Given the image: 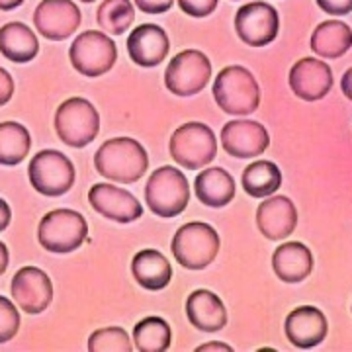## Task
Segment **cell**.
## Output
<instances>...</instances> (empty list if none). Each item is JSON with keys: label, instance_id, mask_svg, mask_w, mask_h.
<instances>
[{"label": "cell", "instance_id": "6da1fadb", "mask_svg": "<svg viewBox=\"0 0 352 352\" xmlns=\"http://www.w3.org/2000/svg\"><path fill=\"white\" fill-rule=\"evenodd\" d=\"M98 175L118 184H133L149 168L145 147L131 138H113L102 143L94 155Z\"/></svg>", "mask_w": 352, "mask_h": 352}, {"label": "cell", "instance_id": "7a4b0ae2", "mask_svg": "<svg viewBox=\"0 0 352 352\" xmlns=\"http://www.w3.org/2000/svg\"><path fill=\"white\" fill-rule=\"evenodd\" d=\"M212 90L217 106L229 116H249L261 104V88L256 78L241 65L221 69L215 76Z\"/></svg>", "mask_w": 352, "mask_h": 352}, {"label": "cell", "instance_id": "3957f363", "mask_svg": "<svg viewBox=\"0 0 352 352\" xmlns=\"http://www.w3.org/2000/svg\"><path fill=\"white\" fill-rule=\"evenodd\" d=\"M221 239L214 227L204 221H190L182 226L173 237V256L188 270H204L219 254Z\"/></svg>", "mask_w": 352, "mask_h": 352}, {"label": "cell", "instance_id": "277c9868", "mask_svg": "<svg viewBox=\"0 0 352 352\" xmlns=\"http://www.w3.org/2000/svg\"><path fill=\"white\" fill-rule=\"evenodd\" d=\"M145 200L153 214L159 217L180 215L190 201L188 178L180 168L161 166L151 175L145 186Z\"/></svg>", "mask_w": 352, "mask_h": 352}, {"label": "cell", "instance_id": "5b68a950", "mask_svg": "<svg viewBox=\"0 0 352 352\" xmlns=\"http://www.w3.org/2000/svg\"><path fill=\"white\" fill-rule=\"evenodd\" d=\"M168 153L178 166L198 170L215 159L217 139L210 126L201 122H188L175 129L168 143Z\"/></svg>", "mask_w": 352, "mask_h": 352}, {"label": "cell", "instance_id": "8992f818", "mask_svg": "<svg viewBox=\"0 0 352 352\" xmlns=\"http://www.w3.org/2000/svg\"><path fill=\"white\" fill-rule=\"evenodd\" d=\"M55 131L65 145L82 149L98 138L100 113L87 98H69L55 112Z\"/></svg>", "mask_w": 352, "mask_h": 352}, {"label": "cell", "instance_id": "52a82bcc", "mask_svg": "<svg viewBox=\"0 0 352 352\" xmlns=\"http://www.w3.org/2000/svg\"><path fill=\"white\" fill-rule=\"evenodd\" d=\"M39 245L55 254L76 251L88 239V223L85 215L75 210H53L39 221Z\"/></svg>", "mask_w": 352, "mask_h": 352}, {"label": "cell", "instance_id": "ba28073f", "mask_svg": "<svg viewBox=\"0 0 352 352\" xmlns=\"http://www.w3.org/2000/svg\"><path fill=\"white\" fill-rule=\"evenodd\" d=\"M30 182L36 192L47 198H59L75 184V166L71 159L55 149L36 153L28 168Z\"/></svg>", "mask_w": 352, "mask_h": 352}, {"label": "cell", "instance_id": "9c48e42d", "mask_svg": "<svg viewBox=\"0 0 352 352\" xmlns=\"http://www.w3.org/2000/svg\"><path fill=\"white\" fill-rule=\"evenodd\" d=\"M69 59L78 75L96 76L106 75L118 59V47L106 32L88 30L78 34V38L71 43Z\"/></svg>", "mask_w": 352, "mask_h": 352}, {"label": "cell", "instance_id": "30bf717a", "mask_svg": "<svg viewBox=\"0 0 352 352\" xmlns=\"http://www.w3.org/2000/svg\"><path fill=\"white\" fill-rule=\"evenodd\" d=\"M212 78V63L198 50L180 51L164 71V85L176 96H194L208 87Z\"/></svg>", "mask_w": 352, "mask_h": 352}, {"label": "cell", "instance_id": "8fae6325", "mask_svg": "<svg viewBox=\"0 0 352 352\" xmlns=\"http://www.w3.org/2000/svg\"><path fill=\"white\" fill-rule=\"evenodd\" d=\"M280 16L272 4L254 0L243 4L235 14V32L243 43L251 47H264L278 38Z\"/></svg>", "mask_w": 352, "mask_h": 352}, {"label": "cell", "instance_id": "7c38bea8", "mask_svg": "<svg viewBox=\"0 0 352 352\" xmlns=\"http://www.w3.org/2000/svg\"><path fill=\"white\" fill-rule=\"evenodd\" d=\"M12 300L30 315L43 314L53 302V284L47 272L38 266H24L12 278Z\"/></svg>", "mask_w": 352, "mask_h": 352}, {"label": "cell", "instance_id": "4fadbf2b", "mask_svg": "<svg viewBox=\"0 0 352 352\" xmlns=\"http://www.w3.org/2000/svg\"><path fill=\"white\" fill-rule=\"evenodd\" d=\"M82 22V14L73 0H41L34 12V25L50 41L69 39Z\"/></svg>", "mask_w": 352, "mask_h": 352}, {"label": "cell", "instance_id": "5bb4252c", "mask_svg": "<svg viewBox=\"0 0 352 352\" xmlns=\"http://www.w3.org/2000/svg\"><path fill=\"white\" fill-rule=\"evenodd\" d=\"M88 201L96 214L116 223H131L143 215L141 201L131 192L116 184H94L88 190Z\"/></svg>", "mask_w": 352, "mask_h": 352}, {"label": "cell", "instance_id": "9a60e30c", "mask_svg": "<svg viewBox=\"0 0 352 352\" xmlns=\"http://www.w3.org/2000/svg\"><path fill=\"white\" fill-rule=\"evenodd\" d=\"M221 147L235 159H252L263 155L270 145L266 127L251 120H233L221 129Z\"/></svg>", "mask_w": 352, "mask_h": 352}, {"label": "cell", "instance_id": "2e32d148", "mask_svg": "<svg viewBox=\"0 0 352 352\" xmlns=\"http://www.w3.org/2000/svg\"><path fill=\"white\" fill-rule=\"evenodd\" d=\"M292 92L305 102L323 100L333 88V71L325 61L303 57L289 71Z\"/></svg>", "mask_w": 352, "mask_h": 352}, {"label": "cell", "instance_id": "e0dca14e", "mask_svg": "<svg viewBox=\"0 0 352 352\" xmlns=\"http://www.w3.org/2000/svg\"><path fill=\"white\" fill-rule=\"evenodd\" d=\"M284 331L288 340L296 349H314L321 344L327 337V317L314 305H302L294 311H289L284 323Z\"/></svg>", "mask_w": 352, "mask_h": 352}, {"label": "cell", "instance_id": "ac0fdd59", "mask_svg": "<svg viewBox=\"0 0 352 352\" xmlns=\"http://www.w3.org/2000/svg\"><path fill=\"white\" fill-rule=\"evenodd\" d=\"M127 55L139 67L151 69L161 65L168 55L170 41L161 25L141 24L127 38Z\"/></svg>", "mask_w": 352, "mask_h": 352}, {"label": "cell", "instance_id": "d6986e66", "mask_svg": "<svg viewBox=\"0 0 352 352\" xmlns=\"http://www.w3.org/2000/svg\"><path fill=\"white\" fill-rule=\"evenodd\" d=\"M256 227L268 241L289 237L298 227V210L286 196H268L256 210Z\"/></svg>", "mask_w": 352, "mask_h": 352}, {"label": "cell", "instance_id": "ffe728a7", "mask_svg": "<svg viewBox=\"0 0 352 352\" xmlns=\"http://www.w3.org/2000/svg\"><path fill=\"white\" fill-rule=\"evenodd\" d=\"M188 321L204 333H217L227 325V309L221 298L210 289H196L186 300Z\"/></svg>", "mask_w": 352, "mask_h": 352}, {"label": "cell", "instance_id": "44dd1931", "mask_svg": "<svg viewBox=\"0 0 352 352\" xmlns=\"http://www.w3.org/2000/svg\"><path fill=\"white\" fill-rule=\"evenodd\" d=\"M272 268L276 276L286 284H298L311 274L314 254L309 247L298 241L282 243L272 254Z\"/></svg>", "mask_w": 352, "mask_h": 352}, {"label": "cell", "instance_id": "7402d4cb", "mask_svg": "<svg viewBox=\"0 0 352 352\" xmlns=\"http://www.w3.org/2000/svg\"><path fill=\"white\" fill-rule=\"evenodd\" d=\"M194 192L198 200L208 208H226L237 194L235 178L221 166L204 168L194 180Z\"/></svg>", "mask_w": 352, "mask_h": 352}, {"label": "cell", "instance_id": "603a6c76", "mask_svg": "<svg viewBox=\"0 0 352 352\" xmlns=\"http://www.w3.org/2000/svg\"><path fill=\"white\" fill-rule=\"evenodd\" d=\"M131 274L141 288L149 292L164 289L173 280V266L163 252L155 249L139 251L131 261Z\"/></svg>", "mask_w": 352, "mask_h": 352}, {"label": "cell", "instance_id": "cb8c5ba5", "mask_svg": "<svg viewBox=\"0 0 352 352\" xmlns=\"http://www.w3.org/2000/svg\"><path fill=\"white\" fill-rule=\"evenodd\" d=\"M309 47L321 59H339L352 47V30L340 20L321 22L314 30Z\"/></svg>", "mask_w": 352, "mask_h": 352}, {"label": "cell", "instance_id": "d4e9b609", "mask_svg": "<svg viewBox=\"0 0 352 352\" xmlns=\"http://www.w3.org/2000/svg\"><path fill=\"white\" fill-rule=\"evenodd\" d=\"M39 51L38 36L30 25L10 22L0 28V53L12 63H30Z\"/></svg>", "mask_w": 352, "mask_h": 352}, {"label": "cell", "instance_id": "484cf974", "mask_svg": "<svg viewBox=\"0 0 352 352\" xmlns=\"http://www.w3.org/2000/svg\"><path fill=\"white\" fill-rule=\"evenodd\" d=\"M241 182L251 198H268L282 186V170L272 161H254L245 168Z\"/></svg>", "mask_w": 352, "mask_h": 352}, {"label": "cell", "instance_id": "4316f807", "mask_svg": "<svg viewBox=\"0 0 352 352\" xmlns=\"http://www.w3.org/2000/svg\"><path fill=\"white\" fill-rule=\"evenodd\" d=\"M133 342L139 352L168 351L173 342V329L163 317H145L133 329Z\"/></svg>", "mask_w": 352, "mask_h": 352}, {"label": "cell", "instance_id": "83f0119b", "mask_svg": "<svg viewBox=\"0 0 352 352\" xmlns=\"http://www.w3.org/2000/svg\"><path fill=\"white\" fill-rule=\"evenodd\" d=\"M32 149L30 131L18 122L0 124V164L16 166L24 161Z\"/></svg>", "mask_w": 352, "mask_h": 352}, {"label": "cell", "instance_id": "f1b7e54d", "mask_svg": "<svg viewBox=\"0 0 352 352\" xmlns=\"http://www.w3.org/2000/svg\"><path fill=\"white\" fill-rule=\"evenodd\" d=\"M135 20L131 0H104L96 10V22L108 36H124Z\"/></svg>", "mask_w": 352, "mask_h": 352}, {"label": "cell", "instance_id": "f546056e", "mask_svg": "<svg viewBox=\"0 0 352 352\" xmlns=\"http://www.w3.org/2000/svg\"><path fill=\"white\" fill-rule=\"evenodd\" d=\"M88 351L90 352H131L133 344L129 340L126 329L104 327L94 331L88 337Z\"/></svg>", "mask_w": 352, "mask_h": 352}, {"label": "cell", "instance_id": "4dcf8cb0", "mask_svg": "<svg viewBox=\"0 0 352 352\" xmlns=\"http://www.w3.org/2000/svg\"><path fill=\"white\" fill-rule=\"evenodd\" d=\"M20 331V314L8 298L0 296V344L12 340Z\"/></svg>", "mask_w": 352, "mask_h": 352}, {"label": "cell", "instance_id": "1f68e13d", "mask_svg": "<svg viewBox=\"0 0 352 352\" xmlns=\"http://www.w3.org/2000/svg\"><path fill=\"white\" fill-rule=\"evenodd\" d=\"M219 0H178V6L184 14L192 18H206L212 12H215Z\"/></svg>", "mask_w": 352, "mask_h": 352}, {"label": "cell", "instance_id": "d6a6232c", "mask_svg": "<svg viewBox=\"0 0 352 352\" xmlns=\"http://www.w3.org/2000/svg\"><path fill=\"white\" fill-rule=\"evenodd\" d=\"M317 6L331 16H346L352 12V0H317Z\"/></svg>", "mask_w": 352, "mask_h": 352}, {"label": "cell", "instance_id": "836d02e7", "mask_svg": "<svg viewBox=\"0 0 352 352\" xmlns=\"http://www.w3.org/2000/svg\"><path fill=\"white\" fill-rule=\"evenodd\" d=\"M133 2L139 10L145 14H164L175 4V0H133Z\"/></svg>", "mask_w": 352, "mask_h": 352}, {"label": "cell", "instance_id": "e575fe53", "mask_svg": "<svg viewBox=\"0 0 352 352\" xmlns=\"http://www.w3.org/2000/svg\"><path fill=\"white\" fill-rule=\"evenodd\" d=\"M14 96V78L12 75L0 67V106H6Z\"/></svg>", "mask_w": 352, "mask_h": 352}, {"label": "cell", "instance_id": "d590c367", "mask_svg": "<svg viewBox=\"0 0 352 352\" xmlns=\"http://www.w3.org/2000/svg\"><path fill=\"white\" fill-rule=\"evenodd\" d=\"M10 221H12V210L8 206V201L0 198V233L10 226Z\"/></svg>", "mask_w": 352, "mask_h": 352}, {"label": "cell", "instance_id": "8d00e7d4", "mask_svg": "<svg viewBox=\"0 0 352 352\" xmlns=\"http://www.w3.org/2000/svg\"><path fill=\"white\" fill-rule=\"evenodd\" d=\"M340 90H342V94L352 102V67L342 75V78H340Z\"/></svg>", "mask_w": 352, "mask_h": 352}, {"label": "cell", "instance_id": "74e56055", "mask_svg": "<svg viewBox=\"0 0 352 352\" xmlns=\"http://www.w3.org/2000/svg\"><path fill=\"white\" fill-rule=\"evenodd\" d=\"M196 351L198 352H208V351L233 352V346H229V344H226V342H217V340H214V342H206V344H201V346H198Z\"/></svg>", "mask_w": 352, "mask_h": 352}, {"label": "cell", "instance_id": "f35d334b", "mask_svg": "<svg viewBox=\"0 0 352 352\" xmlns=\"http://www.w3.org/2000/svg\"><path fill=\"white\" fill-rule=\"evenodd\" d=\"M8 261H10V254H8V249H6V245L0 241V276L6 272V268H8Z\"/></svg>", "mask_w": 352, "mask_h": 352}, {"label": "cell", "instance_id": "ab89813d", "mask_svg": "<svg viewBox=\"0 0 352 352\" xmlns=\"http://www.w3.org/2000/svg\"><path fill=\"white\" fill-rule=\"evenodd\" d=\"M22 4H24V0H0V10L2 12H10V10L22 6Z\"/></svg>", "mask_w": 352, "mask_h": 352}, {"label": "cell", "instance_id": "60d3db41", "mask_svg": "<svg viewBox=\"0 0 352 352\" xmlns=\"http://www.w3.org/2000/svg\"><path fill=\"white\" fill-rule=\"evenodd\" d=\"M80 2H87V4H90V2H94V0H80Z\"/></svg>", "mask_w": 352, "mask_h": 352}]
</instances>
